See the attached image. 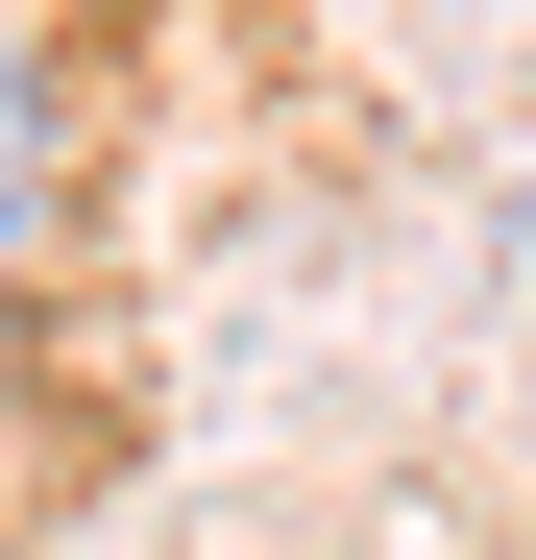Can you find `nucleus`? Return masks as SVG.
<instances>
[]
</instances>
